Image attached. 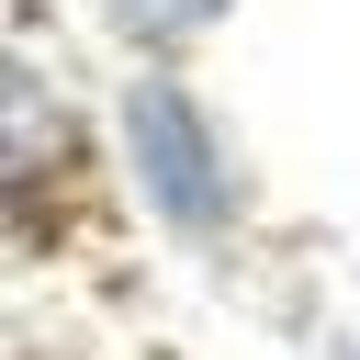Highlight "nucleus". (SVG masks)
<instances>
[{"instance_id":"obj_3","label":"nucleus","mask_w":360,"mask_h":360,"mask_svg":"<svg viewBox=\"0 0 360 360\" xmlns=\"http://www.w3.org/2000/svg\"><path fill=\"white\" fill-rule=\"evenodd\" d=\"M214 11H225V0H112V22H124V34H158V45L191 34V22H214Z\"/></svg>"},{"instance_id":"obj_2","label":"nucleus","mask_w":360,"mask_h":360,"mask_svg":"<svg viewBox=\"0 0 360 360\" xmlns=\"http://www.w3.org/2000/svg\"><path fill=\"white\" fill-rule=\"evenodd\" d=\"M56 158H68V112L45 101L34 68H0V180H34Z\"/></svg>"},{"instance_id":"obj_1","label":"nucleus","mask_w":360,"mask_h":360,"mask_svg":"<svg viewBox=\"0 0 360 360\" xmlns=\"http://www.w3.org/2000/svg\"><path fill=\"white\" fill-rule=\"evenodd\" d=\"M124 146H135L146 202H158L180 236H214V225L236 214L225 146H214V124H202V101H191L180 79H135V90H124Z\"/></svg>"}]
</instances>
